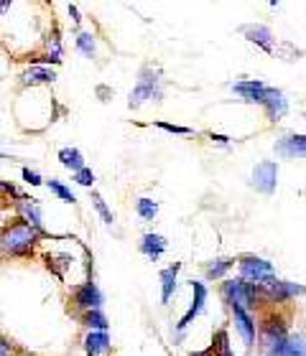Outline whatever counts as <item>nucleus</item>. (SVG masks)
I'll return each instance as SVG.
<instances>
[{
    "label": "nucleus",
    "instance_id": "obj_1",
    "mask_svg": "<svg viewBox=\"0 0 306 356\" xmlns=\"http://www.w3.org/2000/svg\"><path fill=\"white\" fill-rule=\"evenodd\" d=\"M44 237L38 229H33L23 216H15L0 227V260L8 257H29L36 250L38 239Z\"/></svg>",
    "mask_w": 306,
    "mask_h": 356
},
{
    "label": "nucleus",
    "instance_id": "obj_2",
    "mask_svg": "<svg viewBox=\"0 0 306 356\" xmlns=\"http://www.w3.org/2000/svg\"><path fill=\"white\" fill-rule=\"evenodd\" d=\"M161 97H164V92H161V72L153 67H143L141 72H138V84H135L133 92H130L128 107H130V110H138V107H141L143 102H148V99L161 102Z\"/></svg>",
    "mask_w": 306,
    "mask_h": 356
},
{
    "label": "nucleus",
    "instance_id": "obj_3",
    "mask_svg": "<svg viewBox=\"0 0 306 356\" xmlns=\"http://www.w3.org/2000/svg\"><path fill=\"white\" fill-rule=\"evenodd\" d=\"M220 296H222V300L230 308L238 305V308H243L247 313L258 311V288L245 280H240V277L238 280H224L220 285Z\"/></svg>",
    "mask_w": 306,
    "mask_h": 356
},
{
    "label": "nucleus",
    "instance_id": "obj_4",
    "mask_svg": "<svg viewBox=\"0 0 306 356\" xmlns=\"http://www.w3.org/2000/svg\"><path fill=\"white\" fill-rule=\"evenodd\" d=\"M238 270L240 280L250 282V285H266L268 280L276 277V267L270 265L268 260H263V257H255V254L238 257Z\"/></svg>",
    "mask_w": 306,
    "mask_h": 356
},
{
    "label": "nucleus",
    "instance_id": "obj_5",
    "mask_svg": "<svg viewBox=\"0 0 306 356\" xmlns=\"http://www.w3.org/2000/svg\"><path fill=\"white\" fill-rule=\"evenodd\" d=\"M72 308L75 313H87V311H100L102 308V296H100V290L95 282H84L79 288L75 290V296H72Z\"/></svg>",
    "mask_w": 306,
    "mask_h": 356
},
{
    "label": "nucleus",
    "instance_id": "obj_6",
    "mask_svg": "<svg viewBox=\"0 0 306 356\" xmlns=\"http://www.w3.org/2000/svg\"><path fill=\"white\" fill-rule=\"evenodd\" d=\"M276 184H278V163L276 161H261V163L253 168V188L255 191L270 193L276 191Z\"/></svg>",
    "mask_w": 306,
    "mask_h": 356
},
{
    "label": "nucleus",
    "instance_id": "obj_7",
    "mask_svg": "<svg viewBox=\"0 0 306 356\" xmlns=\"http://www.w3.org/2000/svg\"><path fill=\"white\" fill-rule=\"evenodd\" d=\"M240 33L250 41V44L261 46L263 51L273 54L276 51V36H273V31L268 29V26H261V23H250V26H243L240 29Z\"/></svg>",
    "mask_w": 306,
    "mask_h": 356
},
{
    "label": "nucleus",
    "instance_id": "obj_8",
    "mask_svg": "<svg viewBox=\"0 0 306 356\" xmlns=\"http://www.w3.org/2000/svg\"><path fill=\"white\" fill-rule=\"evenodd\" d=\"M230 311H232V321H235V328L240 331V336H243L245 346H247V349H253L255 339H258V326H255V318L247 311L238 308V305H232Z\"/></svg>",
    "mask_w": 306,
    "mask_h": 356
},
{
    "label": "nucleus",
    "instance_id": "obj_9",
    "mask_svg": "<svg viewBox=\"0 0 306 356\" xmlns=\"http://www.w3.org/2000/svg\"><path fill=\"white\" fill-rule=\"evenodd\" d=\"M276 156L281 158H306V135L289 133L276 143Z\"/></svg>",
    "mask_w": 306,
    "mask_h": 356
},
{
    "label": "nucleus",
    "instance_id": "obj_10",
    "mask_svg": "<svg viewBox=\"0 0 306 356\" xmlns=\"http://www.w3.org/2000/svg\"><path fill=\"white\" fill-rule=\"evenodd\" d=\"M192 293H194V300H192V305H189V311L181 316L179 323H176L179 331H184V328H187L189 323H192V321L204 311V303H207V285H204V282L192 280Z\"/></svg>",
    "mask_w": 306,
    "mask_h": 356
},
{
    "label": "nucleus",
    "instance_id": "obj_11",
    "mask_svg": "<svg viewBox=\"0 0 306 356\" xmlns=\"http://www.w3.org/2000/svg\"><path fill=\"white\" fill-rule=\"evenodd\" d=\"M232 92H238L245 102L261 104L266 102V95H268V84H263L261 79H247V82H238L232 84Z\"/></svg>",
    "mask_w": 306,
    "mask_h": 356
},
{
    "label": "nucleus",
    "instance_id": "obj_12",
    "mask_svg": "<svg viewBox=\"0 0 306 356\" xmlns=\"http://www.w3.org/2000/svg\"><path fill=\"white\" fill-rule=\"evenodd\" d=\"M263 110H266V115H268L270 122H278V120L289 112V102H286L284 92H281V89H276V87H268V95H266Z\"/></svg>",
    "mask_w": 306,
    "mask_h": 356
},
{
    "label": "nucleus",
    "instance_id": "obj_13",
    "mask_svg": "<svg viewBox=\"0 0 306 356\" xmlns=\"http://www.w3.org/2000/svg\"><path fill=\"white\" fill-rule=\"evenodd\" d=\"M166 247H169L166 237H161V234H153V232L143 234V239H141V252L146 254L148 260H153V262H156L158 257L166 252Z\"/></svg>",
    "mask_w": 306,
    "mask_h": 356
},
{
    "label": "nucleus",
    "instance_id": "obj_14",
    "mask_svg": "<svg viewBox=\"0 0 306 356\" xmlns=\"http://www.w3.org/2000/svg\"><path fill=\"white\" fill-rule=\"evenodd\" d=\"M84 351H87V356L110 354V336H107V331H90L87 339H84Z\"/></svg>",
    "mask_w": 306,
    "mask_h": 356
},
{
    "label": "nucleus",
    "instance_id": "obj_15",
    "mask_svg": "<svg viewBox=\"0 0 306 356\" xmlns=\"http://www.w3.org/2000/svg\"><path fill=\"white\" fill-rule=\"evenodd\" d=\"M179 270H181V265L176 262V265L164 267V270L158 273V277H161V303L164 305H169L174 290H176V275H179Z\"/></svg>",
    "mask_w": 306,
    "mask_h": 356
},
{
    "label": "nucleus",
    "instance_id": "obj_16",
    "mask_svg": "<svg viewBox=\"0 0 306 356\" xmlns=\"http://www.w3.org/2000/svg\"><path fill=\"white\" fill-rule=\"evenodd\" d=\"M270 356H306V339L299 334H289L286 341Z\"/></svg>",
    "mask_w": 306,
    "mask_h": 356
},
{
    "label": "nucleus",
    "instance_id": "obj_17",
    "mask_svg": "<svg viewBox=\"0 0 306 356\" xmlns=\"http://www.w3.org/2000/svg\"><path fill=\"white\" fill-rule=\"evenodd\" d=\"M56 158H59V163L72 173H79L82 168H87V163H84V156L77 148H61Z\"/></svg>",
    "mask_w": 306,
    "mask_h": 356
},
{
    "label": "nucleus",
    "instance_id": "obj_18",
    "mask_svg": "<svg viewBox=\"0 0 306 356\" xmlns=\"http://www.w3.org/2000/svg\"><path fill=\"white\" fill-rule=\"evenodd\" d=\"M54 79H56V74L46 67H31L29 72H23L21 74V82L31 84V87H36V84H52Z\"/></svg>",
    "mask_w": 306,
    "mask_h": 356
},
{
    "label": "nucleus",
    "instance_id": "obj_19",
    "mask_svg": "<svg viewBox=\"0 0 306 356\" xmlns=\"http://www.w3.org/2000/svg\"><path fill=\"white\" fill-rule=\"evenodd\" d=\"M235 257H220V260H212L204 265V275H207V280H220L224 275L230 273L232 267H235Z\"/></svg>",
    "mask_w": 306,
    "mask_h": 356
},
{
    "label": "nucleus",
    "instance_id": "obj_20",
    "mask_svg": "<svg viewBox=\"0 0 306 356\" xmlns=\"http://www.w3.org/2000/svg\"><path fill=\"white\" fill-rule=\"evenodd\" d=\"M18 209H21V214H23V219L33 227V229H38L41 234H46L44 232V224H41V214H38V207L36 204H29V201L23 199V201H18Z\"/></svg>",
    "mask_w": 306,
    "mask_h": 356
},
{
    "label": "nucleus",
    "instance_id": "obj_21",
    "mask_svg": "<svg viewBox=\"0 0 306 356\" xmlns=\"http://www.w3.org/2000/svg\"><path fill=\"white\" fill-rule=\"evenodd\" d=\"M230 356L232 349H230V336H227V331H215V336H212V349L207 351L204 356Z\"/></svg>",
    "mask_w": 306,
    "mask_h": 356
},
{
    "label": "nucleus",
    "instance_id": "obj_22",
    "mask_svg": "<svg viewBox=\"0 0 306 356\" xmlns=\"http://www.w3.org/2000/svg\"><path fill=\"white\" fill-rule=\"evenodd\" d=\"M79 321H82L84 326L90 328V331H107V318L102 316V311H87L79 316Z\"/></svg>",
    "mask_w": 306,
    "mask_h": 356
},
{
    "label": "nucleus",
    "instance_id": "obj_23",
    "mask_svg": "<svg viewBox=\"0 0 306 356\" xmlns=\"http://www.w3.org/2000/svg\"><path fill=\"white\" fill-rule=\"evenodd\" d=\"M77 49H79V51L84 54V56H87V59H95V54H98V44H95V36H92V33H79V36H77Z\"/></svg>",
    "mask_w": 306,
    "mask_h": 356
},
{
    "label": "nucleus",
    "instance_id": "obj_24",
    "mask_svg": "<svg viewBox=\"0 0 306 356\" xmlns=\"http://www.w3.org/2000/svg\"><path fill=\"white\" fill-rule=\"evenodd\" d=\"M135 211H138V216H141V219L151 222V219H156V214H158V204L153 199H138V204H135Z\"/></svg>",
    "mask_w": 306,
    "mask_h": 356
},
{
    "label": "nucleus",
    "instance_id": "obj_25",
    "mask_svg": "<svg viewBox=\"0 0 306 356\" xmlns=\"http://www.w3.org/2000/svg\"><path fill=\"white\" fill-rule=\"evenodd\" d=\"M46 186H49V191L52 193H56V196H59L61 201H67V204H75V193L69 191L67 186L61 184V181H56V178H52V181H46Z\"/></svg>",
    "mask_w": 306,
    "mask_h": 356
},
{
    "label": "nucleus",
    "instance_id": "obj_26",
    "mask_svg": "<svg viewBox=\"0 0 306 356\" xmlns=\"http://www.w3.org/2000/svg\"><path fill=\"white\" fill-rule=\"evenodd\" d=\"M90 196H92V204H95V209H98V214L102 216V222L105 224H112V222H115V216H112V211L107 209V204H105L102 196H100L98 191H92Z\"/></svg>",
    "mask_w": 306,
    "mask_h": 356
},
{
    "label": "nucleus",
    "instance_id": "obj_27",
    "mask_svg": "<svg viewBox=\"0 0 306 356\" xmlns=\"http://www.w3.org/2000/svg\"><path fill=\"white\" fill-rule=\"evenodd\" d=\"M153 127H158V130H166V133H171V135H194V130H192V127L174 125V122H164V120H153Z\"/></svg>",
    "mask_w": 306,
    "mask_h": 356
},
{
    "label": "nucleus",
    "instance_id": "obj_28",
    "mask_svg": "<svg viewBox=\"0 0 306 356\" xmlns=\"http://www.w3.org/2000/svg\"><path fill=\"white\" fill-rule=\"evenodd\" d=\"M72 178H75L79 186H84V188H92V184H95V173H92L90 168H82L79 173H72Z\"/></svg>",
    "mask_w": 306,
    "mask_h": 356
},
{
    "label": "nucleus",
    "instance_id": "obj_29",
    "mask_svg": "<svg viewBox=\"0 0 306 356\" xmlns=\"http://www.w3.org/2000/svg\"><path fill=\"white\" fill-rule=\"evenodd\" d=\"M18 354H23V351L15 349L13 343H10V341L6 339V336L0 334V356H18Z\"/></svg>",
    "mask_w": 306,
    "mask_h": 356
},
{
    "label": "nucleus",
    "instance_id": "obj_30",
    "mask_svg": "<svg viewBox=\"0 0 306 356\" xmlns=\"http://www.w3.org/2000/svg\"><path fill=\"white\" fill-rule=\"evenodd\" d=\"M21 176H23V181H26V184H31V186H41V184H44V181H41V176H38L36 171H31V168H23Z\"/></svg>",
    "mask_w": 306,
    "mask_h": 356
},
{
    "label": "nucleus",
    "instance_id": "obj_31",
    "mask_svg": "<svg viewBox=\"0 0 306 356\" xmlns=\"http://www.w3.org/2000/svg\"><path fill=\"white\" fill-rule=\"evenodd\" d=\"M69 15L75 18V23H79V13H77V6H69Z\"/></svg>",
    "mask_w": 306,
    "mask_h": 356
},
{
    "label": "nucleus",
    "instance_id": "obj_32",
    "mask_svg": "<svg viewBox=\"0 0 306 356\" xmlns=\"http://www.w3.org/2000/svg\"><path fill=\"white\" fill-rule=\"evenodd\" d=\"M8 8H10V3H0V13H3V10H8Z\"/></svg>",
    "mask_w": 306,
    "mask_h": 356
},
{
    "label": "nucleus",
    "instance_id": "obj_33",
    "mask_svg": "<svg viewBox=\"0 0 306 356\" xmlns=\"http://www.w3.org/2000/svg\"><path fill=\"white\" fill-rule=\"evenodd\" d=\"M18 356H29V354H26V351H23V354H18Z\"/></svg>",
    "mask_w": 306,
    "mask_h": 356
}]
</instances>
